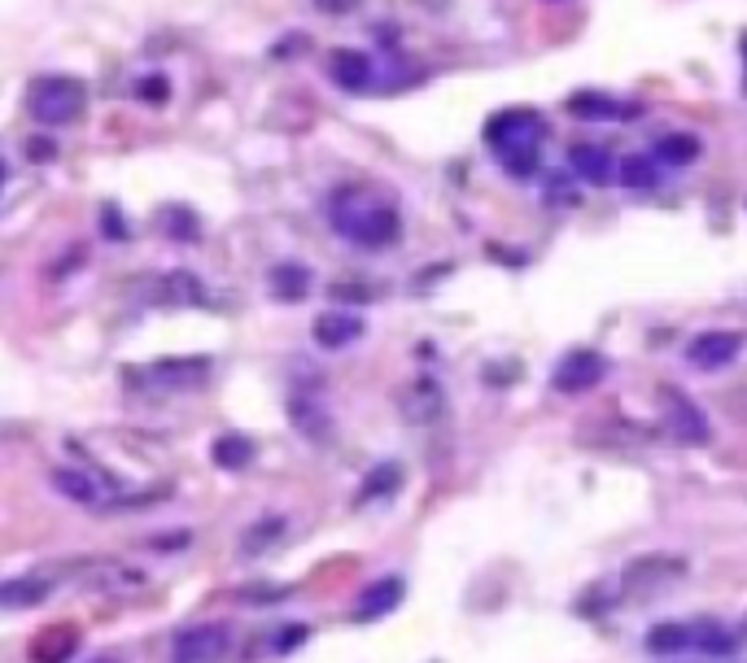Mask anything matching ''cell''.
Listing matches in <instances>:
<instances>
[{"instance_id":"f1b7e54d","label":"cell","mask_w":747,"mask_h":663,"mask_svg":"<svg viewBox=\"0 0 747 663\" xmlns=\"http://www.w3.org/2000/svg\"><path fill=\"white\" fill-rule=\"evenodd\" d=\"M26 157H31V162H53L57 149H53V140L40 135V140H26Z\"/></svg>"},{"instance_id":"ac0fdd59","label":"cell","mask_w":747,"mask_h":663,"mask_svg":"<svg viewBox=\"0 0 747 663\" xmlns=\"http://www.w3.org/2000/svg\"><path fill=\"white\" fill-rule=\"evenodd\" d=\"M647 651L651 655H682V651H695V620L691 624H656L647 633Z\"/></svg>"},{"instance_id":"603a6c76","label":"cell","mask_w":747,"mask_h":663,"mask_svg":"<svg viewBox=\"0 0 747 663\" xmlns=\"http://www.w3.org/2000/svg\"><path fill=\"white\" fill-rule=\"evenodd\" d=\"M289 415H293V424H297V433L302 437H315V442H324L333 428H328V415L320 411V406H311L306 398H293L289 402Z\"/></svg>"},{"instance_id":"d6a6232c","label":"cell","mask_w":747,"mask_h":663,"mask_svg":"<svg viewBox=\"0 0 747 663\" xmlns=\"http://www.w3.org/2000/svg\"><path fill=\"white\" fill-rule=\"evenodd\" d=\"M88 663H115V660H88Z\"/></svg>"},{"instance_id":"4316f807","label":"cell","mask_w":747,"mask_h":663,"mask_svg":"<svg viewBox=\"0 0 747 663\" xmlns=\"http://www.w3.org/2000/svg\"><path fill=\"white\" fill-rule=\"evenodd\" d=\"M162 284H166V293H162L166 302H202V289H197V280H193L188 271H175V275H166Z\"/></svg>"},{"instance_id":"4dcf8cb0","label":"cell","mask_w":747,"mask_h":663,"mask_svg":"<svg viewBox=\"0 0 747 663\" xmlns=\"http://www.w3.org/2000/svg\"><path fill=\"white\" fill-rule=\"evenodd\" d=\"M140 97H149V101H162V97H166V84H162V79H149V84L140 88Z\"/></svg>"},{"instance_id":"4fadbf2b","label":"cell","mask_w":747,"mask_h":663,"mask_svg":"<svg viewBox=\"0 0 747 663\" xmlns=\"http://www.w3.org/2000/svg\"><path fill=\"white\" fill-rule=\"evenodd\" d=\"M569 166L577 171V180L599 184V188L617 180V162H613V153L599 149V144H573V149H569Z\"/></svg>"},{"instance_id":"5b68a950","label":"cell","mask_w":747,"mask_h":663,"mask_svg":"<svg viewBox=\"0 0 747 663\" xmlns=\"http://www.w3.org/2000/svg\"><path fill=\"white\" fill-rule=\"evenodd\" d=\"M232 651V629L228 624H193L175 638L171 663H224Z\"/></svg>"},{"instance_id":"ffe728a7","label":"cell","mask_w":747,"mask_h":663,"mask_svg":"<svg viewBox=\"0 0 747 663\" xmlns=\"http://www.w3.org/2000/svg\"><path fill=\"white\" fill-rule=\"evenodd\" d=\"M48 598V580L44 576H13L0 585V607L18 611V607H35Z\"/></svg>"},{"instance_id":"8992f818","label":"cell","mask_w":747,"mask_h":663,"mask_svg":"<svg viewBox=\"0 0 747 663\" xmlns=\"http://www.w3.org/2000/svg\"><path fill=\"white\" fill-rule=\"evenodd\" d=\"M604 376H608L604 354H595V349H573V354H564L560 367L551 371V389H555V393H586V389H595Z\"/></svg>"},{"instance_id":"3957f363","label":"cell","mask_w":747,"mask_h":663,"mask_svg":"<svg viewBox=\"0 0 747 663\" xmlns=\"http://www.w3.org/2000/svg\"><path fill=\"white\" fill-rule=\"evenodd\" d=\"M682 576H686V558H678V554H642V558H634L625 567L621 589L625 598H634V602H651V598L669 594Z\"/></svg>"},{"instance_id":"836d02e7","label":"cell","mask_w":747,"mask_h":663,"mask_svg":"<svg viewBox=\"0 0 747 663\" xmlns=\"http://www.w3.org/2000/svg\"><path fill=\"white\" fill-rule=\"evenodd\" d=\"M744 57H747V35H744Z\"/></svg>"},{"instance_id":"5bb4252c","label":"cell","mask_w":747,"mask_h":663,"mask_svg":"<svg viewBox=\"0 0 747 663\" xmlns=\"http://www.w3.org/2000/svg\"><path fill=\"white\" fill-rule=\"evenodd\" d=\"M359 336H364V319L355 311H328L315 319V345H324V349H346Z\"/></svg>"},{"instance_id":"7c38bea8","label":"cell","mask_w":747,"mask_h":663,"mask_svg":"<svg viewBox=\"0 0 747 663\" xmlns=\"http://www.w3.org/2000/svg\"><path fill=\"white\" fill-rule=\"evenodd\" d=\"M149 376L162 389H202L210 376V358H162Z\"/></svg>"},{"instance_id":"9c48e42d","label":"cell","mask_w":747,"mask_h":663,"mask_svg":"<svg viewBox=\"0 0 747 663\" xmlns=\"http://www.w3.org/2000/svg\"><path fill=\"white\" fill-rule=\"evenodd\" d=\"M739 354H744V336H739V332H700V336L686 345V358H691V367H700V371H722V367H730Z\"/></svg>"},{"instance_id":"7402d4cb","label":"cell","mask_w":747,"mask_h":663,"mask_svg":"<svg viewBox=\"0 0 747 663\" xmlns=\"http://www.w3.org/2000/svg\"><path fill=\"white\" fill-rule=\"evenodd\" d=\"M398 485H402V467H398V463H380V467L368 471V480L359 485V502L389 498V493H398Z\"/></svg>"},{"instance_id":"30bf717a","label":"cell","mask_w":747,"mask_h":663,"mask_svg":"<svg viewBox=\"0 0 747 663\" xmlns=\"http://www.w3.org/2000/svg\"><path fill=\"white\" fill-rule=\"evenodd\" d=\"M569 113L582 118V122H625V118H638L642 110H638V106H625V101H613L608 93L582 88V93L569 97Z\"/></svg>"},{"instance_id":"277c9868","label":"cell","mask_w":747,"mask_h":663,"mask_svg":"<svg viewBox=\"0 0 747 663\" xmlns=\"http://www.w3.org/2000/svg\"><path fill=\"white\" fill-rule=\"evenodd\" d=\"M542 135H546V122L533 110H502L486 122V140L498 157H507L516 149H533V144H542Z\"/></svg>"},{"instance_id":"7a4b0ae2","label":"cell","mask_w":747,"mask_h":663,"mask_svg":"<svg viewBox=\"0 0 747 663\" xmlns=\"http://www.w3.org/2000/svg\"><path fill=\"white\" fill-rule=\"evenodd\" d=\"M26 113L44 127H66L84 113V84L71 75H40L26 84Z\"/></svg>"},{"instance_id":"6da1fadb","label":"cell","mask_w":747,"mask_h":663,"mask_svg":"<svg viewBox=\"0 0 747 663\" xmlns=\"http://www.w3.org/2000/svg\"><path fill=\"white\" fill-rule=\"evenodd\" d=\"M333 227H337V236H346L350 244H359V249H385V244H393L398 240V210L385 202V197H376L372 188H342L337 197H333Z\"/></svg>"},{"instance_id":"cb8c5ba5","label":"cell","mask_w":747,"mask_h":663,"mask_svg":"<svg viewBox=\"0 0 747 663\" xmlns=\"http://www.w3.org/2000/svg\"><path fill=\"white\" fill-rule=\"evenodd\" d=\"M215 463H219V467H228V471H241V467L253 463V442L241 437V433L219 437V442H215Z\"/></svg>"},{"instance_id":"f546056e","label":"cell","mask_w":747,"mask_h":663,"mask_svg":"<svg viewBox=\"0 0 747 663\" xmlns=\"http://www.w3.org/2000/svg\"><path fill=\"white\" fill-rule=\"evenodd\" d=\"M359 4H364V0H315V9H320V13H333V18H337V13H355Z\"/></svg>"},{"instance_id":"484cf974","label":"cell","mask_w":747,"mask_h":663,"mask_svg":"<svg viewBox=\"0 0 747 663\" xmlns=\"http://www.w3.org/2000/svg\"><path fill=\"white\" fill-rule=\"evenodd\" d=\"M280 537H284V520H275V515H271V520H258V524H253V529L246 533L241 551L258 554V551H267L271 542H280Z\"/></svg>"},{"instance_id":"8fae6325","label":"cell","mask_w":747,"mask_h":663,"mask_svg":"<svg viewBox=\"0 0 747 663\" xmlns=\"http://www.w3.org/2000/svg\"><path fill=\"white\" fill-rule=\"evenodd\" d=\"M328 75H333V84L342 88V93H368L372 88V62H368V53H359V48H337L333 57H328Z\"/></svg>"},{"instance_id":"d6986e66","label":"cell","mask_w":747,"mask_h":663,"mask_svg":"<svg viewBox=\"0 0 747 663\" xmlns=\"http://www.w3.org/2000/svg\"><path fill=\"white\" fill-rule=\"evenodd\" d=\"M704 153V144H700V135H691V131H673V135H660L656 140V162H664V166H691L695 157Z\"/></svg>"},{"instance_id":"e0dca14e","label":"cell","mask_w":747,"mask_h":663,"mask_svg":"<svg viewBox=\"0 0 747 663\" xmlns=\"http://www.w3.org/2000/svg\"><path fill=\"white\" fill-rule=\"evenodd\" d=\"M267 284H271V297H280V302H302L315 280H311V271H306L302 262H280V267H271Z\"/></svg>"},{"instance_id":"d4e9b609","label":"cell","mask_w":747,"mask_h":663,"mask_svg":"<svg viewBox=\"0 0 747 663\" xmlns=\"http://www.w3.org/2000/svg\"><path fill=\"white\" fill-rule=\"evenodd\" d=\"M656 180H660V162H656V157H642V153H634V157H625V162H621V184H625V188H656Z\"/></svg>"},{"instance_id":"44dd1931","label":"cell","mask_w":747,"mask_h":663,"mask_svg":"<svg viewBox=\"0 0 747 663\" xmlns=\"http://www.w3.org/2000/svg\"><path fill=\"white\" fill-rule=\"evenodd\" d=\"M53 489H57L62 498L79 502V507H93V502H97V480H93L88 471H79V467H57V471H53Z\"/></svg>"},{"instance_id":"52a82bcc","label":"cell","mask_w":747,"mask_h":663,"mask_svg":"<svg viewBox=\"0 0 747 663\" xmlns=\"http://www.w3.org/2000/svg\"><path fill=\"white\" fill-rule=\"evenodd\" d=\"M398 411H402V420L411 428H433V424L446 420V393H442L437 380H415V384L402 389Z\"/></svg>"},{"instance_id":"2e32d148","label":"cell","mask_w":747,"mask_h":663,"mask_svg":"<svg viewBox=\"0 0 747 663\" xmlns=\"http://www.w3.org/2000/svg\"><path fill=\"white\" fill-rule=\"evenodd\" d=\"M79 651V629L75 624H53L31 642V660L35 663H66Z\"/></svg>"},{"instance_id":"ba28073f","label":"cell","mask_w":747,"mask_h":663,"mask_svg":"<svg viewBox=\"0 0 747 663\" xmlns=\"http://www.w3.org/2000/svg\"><path fill=\"white\" fill-rule=\"evenodd\" d=\"M664 424H669L673 442L682 445H708V437H713L704 411L686 393H678V389H664Z\"/></svg>"},{"instance_id":"9a60e30c","label":"cell","mask_w":747,"mask_h":663,"mask_svg":"<svg viewBox=\"0 0 747 663\" xmlns=\"http://www.w3.org/2000/svg\"><path fill=\"white\" fill-rule=\"evenodd\" d=\"M402 594H407V585H402L398 576L376 580V585H368V589L359 594V602H355V620H380V616H389V611L402 602Z\"/></svg>"},{"instance_id":"1f68e13d","label":"cell","mask_w":747,"mask_h":663,"mask_svg":"<svg viewBox=\"0 0 747 663\" xmlns=\"http://www.w3.org/2000/svg\"><path fill=\"white\" fill-rule=\"evenodd\" d=\"M739 638L747 642V616H744V624H739Z\"/></svg>"},{"instance_id":"83f0119b","label":"cell","mask_w":747,"mask_h":663,"mask_svg":"<svg viewBox=\"0 0 747 663\" xmlns=\"http://www.w3.org/2000/svg\"><path fill=\"white\" fill-rule=\"evenodd\" d=\"M166 231H171V236H184V240H193V236H197V219H193V210H171Z\"/></svg>"}]
</instances>
